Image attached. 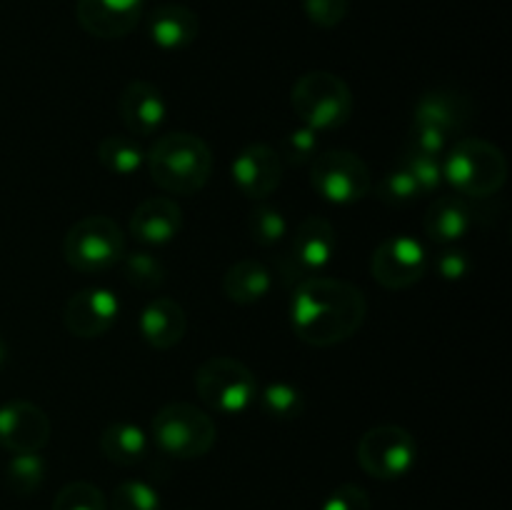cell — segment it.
<instances>
[{"label": "cell", "instance_id": "obj_5", "mask_svg": "<svg viewBox=\"0 0 512 510\" xmlns=\"http://www.w3.org/2000/svg\"><path fill=\"white\" fill-rule=\"evenodd\" d=\"M150 435L160 453L178 460H195L208 455L218 430L213 418L193 403H168L153 415Z\"/></svg>", "mask_w": 512, "mask_h": 510}, {"label": "cell", "instance_id": "obj_26", "mask_svg": "<svg viewBox=\"0 0 512 510\" xmlns=\"http://www.w3.org/2000/svg\"><path fill=\"white\" fill-rule=\"evenodd\" d=\"M8 488L18 495H33L45 480V460L40 453H13L5 465Z\"/></svg>", "mask_w": 512, "mask_h": 510}, {"label": "cell", "instance_id": "obj_28", "mask_svg": "<svg viewBox=\"0 0 512 510\" xmlns=\"http://www.w3.org/2000/svg\"><path fill=\"white\" fill-rule=\"evenodd\" d=\"M53 510H108V498L103 490L85 480L63 485L53 500Z\"/></svg>", "mask_w": 512, "mask_h": 510}, {"label": "cell", "instance_id": "obj_8", "mask_svg": "<svg viewBox=\"0 0 512 510\" xmlns=\"http://www.w3.org/2000/svg\"><path fill=\"white\" fill-rule=\"evenodd\" d=\"M310 185L328 203L350 205L370 193L373 178L360 155L350 153V150H328V153L313 158Z\"/></svg>", "mask_w": 512, "mask_h": 510}, {"label": "cell", "instance_id": "obj_36", "mask_svg": "<svg viewBox=\"0 0 512 510\" xmlns=\"http://www.w3.org/2000/svg\"><path fill=\"white\" fill-rule=\"evenodd\" d=\"M435 270H438V275L443 280L455 283V280H463L473 270V260H470V255L465 250L445 248L435 255Z\"/></svg>", "mask_w": 512, "mask_h": 510}, {"label": "cell", "instance_id": "obj_38", "mask_svg": "<svg viewBox=\"0 0 512 510\" xmlns=\"http://www.w3.org/2000/svg\"><path fill=\"white\" fill-rule=\"evenodd\" d=\"M5 358H8V345H5V340L0 338V368H3Z\"/></svg>", "mask_w": 512, "mask_h": 510}, {"label": "cell", "instance_id": "obj_31", "mask_svg": "<svg viewBox=\"0 0 512 510\" xmlns=\"http://www.w3.org/2000/svg\"><path fill=\"white\" fill-rule=\"evenodd\" d=\"M375 195H378V200H383V203L388 205H408L420 198V188L413 180V175H410L403 165H398V168L388 170V173L378 180Z\"/></svg>", "mask_w": 512, "mask_h": 510}, {"label": "cell", "instance_id": "obj_3", "mask_svg": "<svg viewBox=\"0 0 512 510\" xmlns=\"http://www.w3.org/2000/svg\"><path fill=\"white\" fill-rule=\"evenodd\" d=\"M443 180L463 198H488L508 180V160L498 145L483 138H463L443 155Z\"/></svg>", "mask_w": 512, "mask_h": 510}, {"label": "cell", "instance_id": "obj_4", "mask_svg": "<svg viewBox=\"0 0 512 510\" xmlns=\"http://www.w3.org/2000/svg\"><path fill=\"white\" fill-rule=\"evenodd\" d=\"M295 115L315 133L343 128L353 115V93L340 75L328 70H310L300 75L290 93Z\"/></svg>", "mask_w": 512, "mask_h": 510}, {"label": "cell", "instance_id": "obj_30", "mask_svg": "<svg viewBox=\"0 0 512 510\" xmlns=\"http://www.w3.org/2000/svg\"><path fill=\"white\" fill-rule=\"evenodd\" d=\"M250 235L258 245L270 248V245L283 243L285 235H288V220L280 213L278 208H270V205H260L250 213Z\"/></svg>", "mask_w": 512, "mask_h": 510}, {"label": "cell", "instance_id": "obj_9", "mask_svg": "<svg viewBox=\"0 0 512 510\" xmlns=\"http://www.w3.org/2000/svg\"><path fill=\"white\" fill-rule=\"evenodd\" d=\"M418 443L400 425H375L360 438L358 463L375 480H398L415 468Z\"/></svg>", "mask_w": 512, "mask_h": 510}, {"label": "cell", "instance_id": "obj_14", "mask_svg": "<svg viewBox=\"0 0 512 510\" xmlns=\"http://www.w3.org/2000/svg\"><path fill=\"white\" fill-rule=\"evenodd\" d=\"M230 175L245 198L265 200L283 183V158L270 145H245L230 163Z\"/></svg>", "mask_w": 512, "mask_h": 510}, {"label": "cell", "instance_id": "obj_34", "mask_svg": "<svg viewBox=\"0 0 512 510\" xmlns=\"http://www.w3.org/2000/svg\"><path fill=\"white\" fill-rule=\"evenodd\" d=\"M305 15H308L310 23H315L318 28H338L345 20L350 8V0H303Z\"/></svg>", "mask_w": 512, "mask_h": 510}, {"label": "cell", "instance_id": "obj_6", "mask_svg": "<svg viewBox=\"0 0 512 510\" xmlns=\"http://www.w3.org/2000/svg\"><path fill=\"white\" fill-rule=\"evenodd\" d=\"M63 255L78 273L98 275L118 265L125 255V233L108 215H88L68 230Z\"/></svg>", "mask_w": 512, "mask_h": 510}, {"label": "cell", "instance_id": "obj_22", "mask_svg": "<svg viewBox=\"0 0 512 510\" xmlns=\"http://www.w3.org/2000/svg\"><path fill=\"white\" fill-rule=\"evenodd\" d=\"M273 288V275L260 260L243 258L228 268L223 278V290L233 303L253 305L263 300Z\"/></svg>", "mask_w": 512, "mask_h": 510}, {"label": "cell", "instance_id": "obj_7", "mask_svg": "<svg viewBox=\"0 0 512 510\" xmlns=\"http://www.w3.org/2000/svg\"><path fill=\"white\" fill-rule=\"evenodd\" d=\"M195 390L210 410L240 415L258 398V383L248 365L235 358H210L195 373Z\"/></svg>", "mask_w": 512, "mask_h": 510}, {"label": "cell", "instance_id": "obj_29", "mask_svg": "<svg viewBox=\"0 0 512 510\" xmlns=\"http://www.w3.org/2000/svg\"><path fill=\"white\" fill-rule=\"evenodd\" d=\"M110 510H160V495L145 480H123L118 488L113 490L110 498Z\"/></svg>", "mask_w": 512, "mask_h": 510}, {"label": "cell", "instance_id": "obj_23", "mask_svg": "<svg viewBox=\"0 0 512 510\" xmlns=\"http://www.w3.org/2000/svg\"><path fill=\"white\" fill-rule=\"evenodd\" d=\"M148 445V433L140 425L128 423V420L110 423L100 435V450H103L105 458L115 465H123V468L140 463L148 453Z\"/></svg>", "mask_w": 512, "mask_h": 510}, {"label": "cell", "instance_id": "obj_12", "mask_svg": "<svg viewBox=\"0 0 512 510\" xmlns=\"http://www.w3.org/2000/svg\"><path fill=\"white\" fill-rule=\"evenodd\" d=\"M120 300L110 288H83L70 295L63 310V323L75 338H100L115 325Z\"/></svg>", "mask_w": 512, "mask_h": 510}, {"label": "cell", "instance_id": "obj_35", "mask_svg": "<svg viewBox=\"0 0 512 510\" xmlns=\"http://www.w3.org/2000/svg\"><path fill=\"white\" fill-rule=\"evenodd\" d=\"M448 148L450 135L445 133V130L433 128V125L413 123V130H410V150L423 155H433V158H443Z\"/></svg>", "mask_w": 512, "mask_h": 510}, {"label": "cell", "instance_id": "obj_27", "mask_svg": "<svg viewBox=\"0 0 512 510\" xmlns=\"http://www.w3.org/2000/svg\"><path fill=\"white\" fill-rule=\"evenodd\" d=\"M120 265H123L125 280L140 290H158L165 283V275H168L165 265L153 253H145V250L125 253Z\"/></svg>", "mask_w": 512, "mask_h": 510}, {"label": "cell", "instance_id": "obj_32", "mask_svg": "<svg viewBox=\"0 0 512 510\" xmlns=\"http://www.w3.org/2000/svg\"><path fill=\"white\" fill-rule=\"evenodd\" d=\"M400 165L413 175V180L420 188V195L435 193L443 185V158H433V155L408 150L403 155V160H400Z\"/></svg>", "mask_w": 512, "mask_h": 510}, {"label": "cell", "instance_id": "obj_15", "mask_svg": "<svg viewBox=\"0 0 512 510\" xmlns=\"http://www.w3.org/2000/svg\"><path fill=\"white\" fill-rule=\"evenodd\" d=\"M78 23L95 38H123L143 18V0H78Z\"/></svg>", "mask_w": 512, "mask_h": 510}, {"label": "cell", "instance_id": "obj_37", "mask_svg": "<svg viewBox=\"0 0 512 510\" xmlns=\"http://www.w3.org/2000/svg\"><path fill=\"white\" fill-rule=\"evenodd\" d=\"M320 510H370V498L360 485L343 483L325 498Z\"/></svg>", "mask_w": 512, "mask_h": 510}, {"label": "cell", "instance_id": "obj_18", "mask_svg": "<svg viewBox=\"0 0 512 510\" xmlns=\"http://www.w3.org/2000/svg\"><path fill=\"white\" fill-rule=\"evenodd\" d=\"M138 328L150 348L170 350L183 340L188 318H185V310L178 300L153 298L140 313Z\"/></svg>", "mask_w": 512, "mask_h": 510}, {"label": "cell", "instance_id": "obj_20", "mask_svg": "<svg viewBox=\"0 0 512 510\" xmlns=\"http://www.w3.org/2000/svg\"><path fill=\"white\" fill-rule=\"evenodd\" d=\"M198 15L185 5H160L148 18V35L158 48L183 50L198 38Z\"/></svg>", "mask_w": 512, "mask_h": 510}, {"label": "cell", "instance_id": "obj_11", "mask_svg": "<svg viewBox=\"0 0 512 510\" xmlns=\"http://www.w3.org/2000/svg\"><path fill=\"white\" fill-rule=\"evenodd\" d=\"M428 250L418 238L410 235H390L375 248L370 258L373 278L388 290H408L428 273Z\"/></svg>", "mask_w": 512, "mask_h": 510}, {"label": "cell", "instance_id": "obj_21", "mask_svg": "<svg viewBox=\"0 0 512 510\" xmlns=\"http://www.w3.org/2000/svg\"><path fill=\"white\" fill-rule=\"evenodd\" d=\"M470 228H473V208L463 195H443L430 205L425 215V233L438 245L465 238Z\"/></svg>", "mask_w": 512, "mask_h": 510}, {"label": "cell", "instance_id": "obj_17", "mask_svg": "<svg viewBox=\"0 0 512 510\" xmlns=\"http://www.w3.org/2000/svg\"><path fill=\"white\" fill-rule=\"evenodd\" d=\"M183 210L168 195L143 200L130 215V235L143 245H165L178 238Z\"/></svg>", "mask_w": 512, "mask_h": 510}, {"label": "cell", "instance_id": "obj_25", "mask_svg": "<svg viewBox=\"0 0 512 510\" xmlns=\"http://www.w3.org/2000/svg\"><path fill=\"white\" fill-rule=\"evenodd\" d=\"M260 405L265 413L275 420H295L305 413V395L298 385L288 380H275L268 383L258 393Z\"/></svg>", "mask_w": 512, "mask_h": 510}, {"label": "cell", "instance_id": "obj_1", "mask_svg": "<svg viewBox=\"0 0 512 510\" xmlns=\"http://www.w3.org/2000/svg\"><path fill=\"white\" fill-rule=\"evenodd\" d=\"M368 300L348 280L313 275L300 280L290 298V325L303 343L330 348L353 338L365 323Z\"/></svg>", "mask_w": 512, "mask_h": 510}, {"label": "cell", "instance_id": "obj_13", "mask_svg": "<svg viewBox=\"0 0 512 510\" xmlns=\"http://www.w3.org/2000/svg\"><path fill=\"white\" fill-rule=\"evenodd\" d=\"M50 440V418L30 400L0 405V445L10 453H40Z\"/></svg>", "mask_w": 512, "mask_h": 510}, {"label": "cell", "instance_id": "obj_24", "mask_svg": "<svg viewBox=\"0 0 512 510\" xmlns=\"http://www.w3.org/2000/svg\"><path fill=\"white\" fill-rule=\"evenodd\" d=\"M98 160L108 173L128 178L145 165V150L130 135H108L100 140Z\"/></svg>", "mask_w": 512, "mask_h": 510}, {"label": "cell", "instance_id": "obj_33", "mask_svg": "<svg viewBox=\"0 0 512 510\" xmlns=\"http://www.w3.org/2000/svg\"><path fill=\"white\" fill-rule=\"evenodd\" d=\"M283 155L293 165H303L318 155V133L300 123L283 138Z\"/></svg>", "mask_w": 512, "mask_h": 510}, {"label": "cell", "instance_id": "obj_10", "mask_svg": "<svg viewBox=\"0 0 512 510\" xmlns=\"http://www.w3.org/2000/svg\"><path fill=\"white\" fill-rule=\"evenodd\" d=\"M335 245L338 240H335L333 223L310 215L295 228L288 253L280 260V273L285 275L288 283L295 285L313 275H323V270L333 263Z\"/></svg>", "mask_w": 512, "mask_h": 510}, {"label": "cell", "instance_id": "obj_19", "mask_svg": "<svg viewBox=\"0 0 512 510\" xmlns=\"http://www.w3.org/2000/svg\"><path fill=\"white\" fill-rule=\"evenodd\" d=\"M470 120V103L455 90H428L418 98L413 110V123L433 125L448 135L463 130Z\"/></svg>", "mask_w": 512, "mask_h": 510}, {"label": "cell", "instance_id": "obj_16", "mask_svg": "<svg viewBox=\"0 0 512 510\" xmlns=\"http://www.w3.org/2000/svg\"><path fill=\"white\" fill-rule=\"evenodd\" d=\"M120 118L128 133L138 138L158 133L168 118V103L158 85L148 80H130L120 95Z\"/></svg>", "mask_w": 512, "mask_h": 510}, {"label": "cell", "instance_id": "obj_2", "mask_svg": "<svg viewBox=\"0 0 512 510\" xmlns=\"http://www.w3.org/2000/svg\"><path fill=\"white\" fill-rule=\"evenodd\" d=\"M145 165L160 190L170 195H193L205 188L213 173V153L200 135L165 133L145 153Z\"/></svg>", "mask_w": 512, "mask_h": 510}]
</instances>
